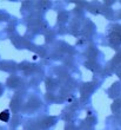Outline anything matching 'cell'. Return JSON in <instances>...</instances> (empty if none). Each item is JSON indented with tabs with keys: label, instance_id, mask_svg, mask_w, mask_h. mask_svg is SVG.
Returning <instances> with one entry per match:
<instances>
[{
	"label": "cell",
	"instance_id": "obj_1",
	"mask_svg": "<svg viewBox=\"0 0 121 130\" xmlns=\"http://www.w3.org/2000/svg\"><path fill=\"white\" fill-rule=\"evenodd\" d=\"M8 118H10V113L7 112V111L0 113V120H1V121H4V122H7V121H8Z\"/></svg>",
	"mask_w": 121,
	"mask_h": 130
}]
</instances>
